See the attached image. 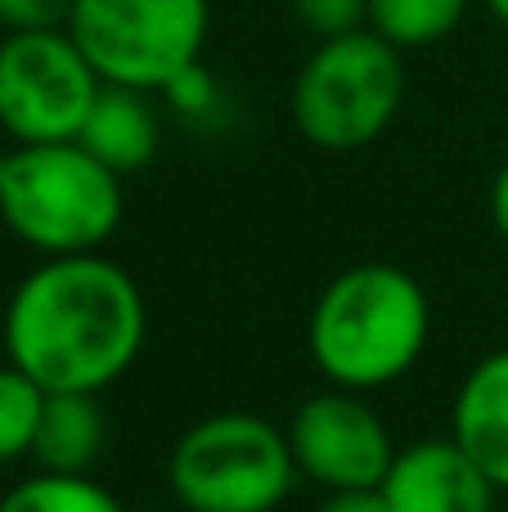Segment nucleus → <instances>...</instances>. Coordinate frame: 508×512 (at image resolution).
<instances>
[{
  "mask_svg": "<svg viewBox=\"0 0 508 512\" xmlns=\"http://www.w3.org/2000/svg\"><path fill=\"white\" fill-rule=\"evenodd\" d=\"M5 355L41 391H104L140 360L149 306L99 252L45 256L5 306Z\"/></svg>",
  "mask_w": 508,
  "mask_h": 512,
  "instance_id": "1",
  "label": "nucleus"
},
{
  "mask_svg": "<svg viewBox=\"0 0 508 512\" xmlns=\"http://www.w3.org/2000/svg\"><path fill=\"white\" fill-rule=\"evenodd\" d=\"M432 333V301L410 270L365 261L315 297L306 346L329 387L383 391L419 364Z\"/></svg>",
  "mask_w": 508,
  "mask_h": 512,
  "instance_id": "2",
  "label": "nucleus"
},
{
  "mask_svg": "<svg viewBox=\"0 0 508 512\" xmlns=\"http://www.w3.org/2000/svg\"><path fill=\"white\" fill-rule=\"evenodd\" d=\"M122 212V176L77 140L9 144L0 153V221L32 252H99L117 234Z\"/></svg>",
  "mask_w": 508,
  "mask_h": 512,
  "instance_id": "3",
  "label": "nucleus"
},
{
  "mask_svg": "<svg viewBox=\"0 0 508 512\" xmlns=\"http://www.w3.org/2000/svg\"><path fill=\"white\" fill-rule=\"evenodd\" d=\"M405 99L401 50L378 32L333 36L311 50L293 81V122L324 153H356L396 122Z\"/></svg>",
  "mask_w": 508,
  "mask_h": 512,
  "instance_id": "4",
  "label": "nucleus"
},
{
  "mask_svg": "<svg viewBox=\"0 0 508 512\" xmlns=\"http://www.w3.org/2000/svg\"><path fill=\"white\" fill-rule=\"evenodd\" d=\"M297 477L288 432L243 409L194 423L167 459L171 495L189 512H275Z\"/></svg>",
  "mask_w": 508,
  "mask_h": 512,
  "instance_id": "5",
  "label": "nucleus"
},
{
  "mask_svg": "<svg viewBox=\"0 0 508 512\" xmlns=\"http://www.w3.org/2000/svg\"><path fill=\"white\" fill-rule=\"evenodd\" d=\"M207 0H72L68 36L104 86L162 95L185 68L203 63Z\"/></svg>",
  "mask_w": 508,
  "mask_h": 512,
  "instance_id": "6",
  "label": "nucleus"
},
{
  "mask_svg": "<svg viewBox=\"0 0 508 512\" xmlns=\"http://www.w3.org/2000/svg\"><path fill=\"white\" fill-rule=\"evenodd\" d=\"M104 81L68 27L9 32L0 41V131L14 144L77 140Z\"/></svg>",
  "mask_w": 508,
  "mask_h": 512,
  "instance_id": "7",
  "label": "nucleus"
},
{
  "mask_svg": "<svg viewBox=\"0 0 508 512\" xmlns=\"http://www.w3.org/2000/svg\"><path fill=\"white\" fill-rule=\"evenodd\" d=\"M297 472L324 490H374L396 459V441L365 391L329 387L297 405L288 423Z\"/></svg>",
  "mask_w": 508,
  "mask_h": 512,
  "instance_id": "8",
  "label": "nucleus"
},
{
  "mask_svg": "<svg viewBox=\"0 0 508 512\" xmlns=\"http://www.w3.org/2000/svg\"><path fill=\"white\" fill-rule=\"evenodd\" d=\"M378 490L392 512H495V495H500L495 481L459 450L455 436L396 450Z\"/></svg>",
  "mask_w": 508,
  "mask_h": 512,
  "instance_id": "9",
  "label": "nucleus"
},
{
  "mask_svg": "<svg viewBox=\"0 0 508 512\" xmlns=\"http://www.w3.org/2000/svg\"><path fill=\"white\" fill-rule=\"evenodd\" d=\"M450 436L495 481V490H508V346L473 364L459 382L450 405Z\"/></svg>",
  "mask_w": 508,
  "mask_h": 512,
  "instance_id": "10",
  "label": "nucleus"
},
{
  "mask_svg": "<svg viewBox=\"0 0 508 512\" xmlns=\"http://www.w3.org/2000/svg\"><path fill=\"white\" fill-rule=\"evenodd\" d=\"M158 140H162L158 113H153L149 95L131 86L99 90V99L90 104L86 126L77 135L81 149H90L117 176H131V171L149 167L153 153H158Z\"/></svg>",
  "mask_w": 508,
  "mask_h": 512,
  "instance_id": "11",
  "label": "nucleus"
},
{
  "mask_svg": "<svg viewBox=\"0 0 508 512\" xmlns=\"http://www.w3.org/2000/svg\"><path fill=\"white\" fill-rule=\"evenodd\" d=\"M108 445V418L95 391H45L41 427H36L32 459L41 472L63 477H90Z\"/></svg>",
  "mask_w": 508,
  "mask_h": 512,
  "instance_id": "12",
  "label": "nucleus"
},
{
  "mask_svg": "<svg viewBox=\"0 0 508 512\" xmlns=\"http://www.w3.org/2000/svg\"><path fill=\"white\" fill-rule=\"evenodd\" d=\"M473 0H369V32L396 50H423L459 32Z\"/></svg>",
  "mask_w": 508,
  "mask_h": 512,
  "instance_id": "13",
  "label": "nucleus"
},
{
  "mask_svg": "<svg viewBox=\"0 0 508 512\" xmlns=\"http://www.w3.org/2000/svg\"><path fill=\"white\" fill-rule=\"evenodd\" d=\"M0 512H131L108 486L90 477H63V472H36V477L18 481Z\"/></svg>",
  "mask_w": 508,
  "mask_h": 512,
  "instance_id": "14",
  "label": "nucleus"
},
{
  "mask_svg": "<svg viewBox=\"0 0 508 512\" xmlns=\"http://www.w3.org/2000/svg\"><path fill=\"white\" fill-rule=\"evenodd\" d=\"M41 409H45V391L27 373H18L9 360L0 364V463L32 454Z\"/></svg>",
  "mask_w": 508,
  "mask_h": 512,
  "instance_id": "15",
  "label": "nucleus"
},
{
  "mask_svg": "<svg viewBox=\"0 0 508 512\" xmlns=\"http://www.w3.org/2000/svg\"><path fill=\"white\" fill-rule=\"evenodd\" d=\"M288 5L315 41H333V36L369 27V0H288Z\"/></svg>",
  "mask_w": 508,
  "mask_h": 512,
  "instance_id": "16",
  "label": "nucleus"
},
{
  "mask_svg": "<svg viewBox=\"0 0 508 512\" xmlns=\"http://www.w3.org/2000/svg\"><path fill=\"white\" fill-rule=\"evenodd\" d=\"M72 0H0V27L5 32H50L68 27Z\"/></svg>",
  "mask_w": 508,
  "mask_h": 512,
  "instance_id": "17",
  "label": "nucleus"
},
{
  "mask_svg": "<svg viewBox=\"0 0 508 512\" xmlns=\"http://www.w3.org/2000/svg\"><path fill=\"white\" fill-rule=\"evenodd\" d=\"M162 95L171 99V104L180 108V113H189V117H198V113H207L212 108V99H216V86H212V77H207V68L203 63H194V68H185L176 81H171Z\"/></svg>",
  "mask_w": 508,
  "mask_h": 512,
  "instance_id": "18",
  "label": "nucleus"
},
{
  "mask_svg": "<svg viewBox=\"0 0 508 512\" xmlns=\"http://www.w3.org/2000/svg\"><path fill=\"white\" fill-rule=\"evenodd\" d=\"M315 512H392L383 490H324V504Z\"/></svg>",
  "mask_w": 508,
  "mask_h": 512,
  "instance_id": "19",
  "label": "nucleus"
},
{
  "mask_svg": "<svg viewBox=\"0 0 508 512\" xmlns=\"http://www.w3.org/2000/svg\"><path fill=\"white\" fill-rule=\"evenodd\" d=\"M491 225H495V234L508 243V162L495 171V180H491Z\"/></svg>",
  "mask_w": 508,
  "mask_h": 512,
  "instance_id": "20",
  "label": "nucleus"
},
{
  "mask_svg": "<svg viewBox=\"0 0 508 512\" xmlns=\"http://www.w3.org/2000/svg\"><path fill=\"white\" fill-rule=\"evenodd\" d=\"M482 5L491 9V18H495V23H504V27H508V0H482Z\"/></svg>",
  "mask_w": 508,
  "mask_h": 512,
  "instance_id": "21",
  "label": "nucleus"
}]
</instances>
